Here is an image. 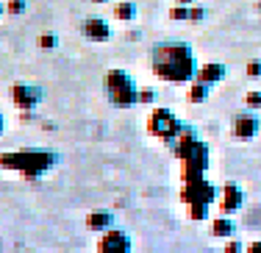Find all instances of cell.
<instances>
[{
    "mask_svg": "<svg viewBox=\"0 0 261 253\" xmlns=\"http://www.w3.org/2000/svg\"><path fill=\"white\" fill-rule=\"evenodd\" d=\"M86 225H89L92 231H109V228L114 225V214L111 212H92L89 217H86Z\"/></svg>",
    "mask_w": 261,
    "mask_h": 253,
    "instance_id": "4fadbf2b",
    "label": "cell"
},
{
    "mask_svg": "<svg viewBox=\"0 0 261 253\" xmlns=\"http://www.w3.org/2000/svg\"><path fill=\"white\" fill-rule=\"evenodd\" d=\"M156 100V92L153 89H139V103H153Z\"/></svg>",
    "mask_w": 261,
    "mask_h": 253,
    "instance_id": "603a6c76",
    "label": "cell"
},
{
    "mask_svg": "<svg viewBox=\"0 0 261 253\" xmlns=\"http://www.w3.org/2000/svg\"><path fill=\"white\" fill-rule=\"evenodd\" d=\"M25 3L28 0H9L6 11H9V14H22V11H25Z\"/></svg>",
    "mask_w": 261,
    "mask_h": 253,
    "instance_id": "ffe728a7",
    "label": "cell"
},
{
    "mask_svg": "<svg viewBox=\"0 0 261 253\" xmlns=\"http://www.w3.org/2000/svg\"><path fill=\"white\" fill-rule=\"evenodd\" d=\"M106 92H109V100L120 109H128V106L139 103V86L134 84V78L125 70H109V75H106Z\"/></svg>",
    "mask_w": 261,
    "mask_h": 253,
    "instance_id": "3957f363",
    "label": "cell"
},
{
    "mask_svg": "<svg viewBox=\"0 0 261 253\" xmlns=\"http://www.w3.org/2000/svg\"><path fill=\"white\" fill-rule=\"evenodd\" d=\"M3 131H6V117L0 114V137H3Z\"/></svg>",
    "mask_w": 261,
    "mask_h": 253,
    "instance_id": "484cf974",
    "label": "cell"
},
{
    "mask_svg": "<svg viewBox=\"0 0 261 253\" xmlns=\"http://www.w3.org/2000/svg\"><path fill=\"white\" fill-rule=\"evenodd\" d=\"M242 203H245V192H242L239 184L228 181L225 187H222L220 192V212L222 214H236L242 209Z\"/></svg>",
    "mask_w": 261,
    "mask_h": 253,
    "instance_id": "9c48e42d",
    "label": "cell"
},
{
    "mask_svg": "<svg viewBox=\"0 0 261 253\" xmlns=\"http://www.w3.org/2000/svg\"><path fill=\"white\" fill-rule=\"evenodd\" d=\"M111 14H114V20H120V22H134L139 11H136V3H130V0H120V3H114Z\"/></svg>",
    "mask_w": 261,
    "mask_h": 253,
    "instance_id": "7c38bea8",
    "label": "cell"
},
{
    "mask_svg": "<svg viewBox=\"0 0 261 253\" xmlns=\"http://www.w3.org/2000/svg\"><path fill=\"white\" fill-rule=\"evenodd\" d=\"M225 250H228V253H231V250H242V245H239V242H228Z\"/></svg>",
    "mask_w": 261,
    "mask_h": 253,
    "instance_id": "d4e9b609",
    "label": "cell"
},
{
    "mask_svg": "<svg viewBox=\"0 0 261 253\" xmlns=\"http://www.w3.org/2000/svg\"><path fill=\"white\" fill-rule=\"evenodd\" d=\"M92 3H97V6H100V3H109V0H92Z\"/></svg>",
    "mask_w": 261,
    "mask_h": 253,
    "instance_id": "83f0119b",
    "label": "cell"
},
{
    "mask_svg": "<svg viewBox=\"0 0 261 253\" xmlns=\"http://www.w3.org/2000/svg\"><path fill=\"white\" fill-rule=\"evenodd\" d=\"M258 131H261V120H258L256 109L233 117V137L236 139H253V137H258Z\"/></svg>",
    "mask_w": 261,
    "mask_h": 253,
    "instance_id": "ba28073f",
    "label": "cell"
},
{
    "mask_svg": "<svg viewBox=\"0 0 261 253\" xmlns=\"http://www.w3.org/2000/svg\"><path fill=\"white\" fill-rule=\"evenodd\" d=\"M3 11H6V9H3V6H0V14H3Z\"/></svg>",
    "mask_w": 261,
    "mask_h": 253,
    "instance_id": "f1b7e54d",
    "label": "cell"
},
{
    "mask_svg": "<svg viewBox=\"0 0 261 253\" xmlns=\"http://www.w3.org/2000/svg\"><path fill=\"white\" fill-rule=\"evenodd\" d=\"M245 103H247V109H261V89L247 92V95H245Z\"/></svg>",
    "mask_w": 261,
    "mask_h": 253,
    "instance_id": "d6986e66",
    "label": "cell"
},
{
    "mask_svg": "<svg viewBox=\"0 0 261 253\" xmlns=\"http://www.w3.org/2000/svg\"><path fill=\"white\" fill-rule=\"evenodd\" d=\"M225 75H228V70H225V64H220V61H208V64L197 67V78L206 81V84H211V86L225 81Z\"/></svg>",
    "mask_w": 261,
    "mask_h": 253,
    "instance_id": "8fae6325",
    "label": "cell"
},
{
    "mask_svg": "<svg viewBox=\"0 0 261 253\" xmlns=\"http://www.w3.org/2000/svg\"><path fill=\"white\" fill-rule=\"evenodd\" d=\"M189 217L195 220V223L206 220V217H208V206H203V203H195V206H189Z\"/></svg>",
    "mask_w": 261,
    "mask_h": 253,
    "instance_id": "e0dca14e",
    "label": "cell"
},
{
    "mask_svg": "<svg viewBox=\"0 0 261 253\" xmlns=\"http://www.w3.org/2000/svg\"><path fill=\"white\" fill-rule=\"evenodd\" d=\"M42 100V89L31 84H14L11 86V103H14L20 112H34Z\"/></svg>",
    "mask_w": 261,
    "mask_h": 253,
    "instance_id": "52a82bcc",
    "label": "cell"
},
{
    "mask_svg": "<svg viewBox=\"0 0 261 253\" xmlns=\"http://www.w3.org/2000/svg\"><path fill=\"white\" fill-rule=\"evenodd\" d=\"M170 20H175V22L192 20V3H175L170 9Z\"/></svg>",
    "mask_w": 261,
    "mask_h": 253,
    "instance_id": "2e32d148",
    "label": "cell"
},
{
    "mask_svg": "<svg viewBox=\"0 0 261 253\" xmlns=\"http://www.w3.org/2000/svg\"><path fill=\"white\" fill-rule=\"evenodd\" d=\"M81 31H84V36L89 42H109L111 39V26L103 20V17H89Z\"/></svg>",
    "mask_w": 261,
    "mask_h": 253,
    "instance_id": "30bf717a",
    "label": "cell"
},
{
    "mask_svg": "<svg viewBox=\"0 0 261 253\" xmlns=\"http://www.w3.org/2000/svg\"><path fill=\"white\" fill-rule=\"evenodd\" d=\"M153 75L167 84H189L197 78V64L192 47L181 39H167L153 47L150 56Z\"/></svg>",
    "mask_w": 261,
    "mask_h": 253,
    "instance_id": "6da1fadb",
    "label": "cell"
},
{
    "mask_svg": "<svg viewBox=\"0 0 261 253\" xmlns=\"http://www.w3.org/2000/svg\"><path fill=\"white\" fill-rule=\"evenodd\" d=\"M211 234H214V237H233L236 223L231 220V214H220V217L211 223Z\"/></svg>",
    "mask_w": 261,
    "mask_h": 253,
    "instance_id": "5bb4252c",
    "label": "cell"
},
{
    "mask_svg": "<svg viewBox=\"0 0 261 253\" xmlns=\"http://www.w3.org/2000/svg\"><path fill=\"white\" fill-rule=\"evenodd\" d=\"M247 250H250V253H261V242H250V245H247Z\"/></svg>",
    "mask_w": 261,
    "mask_h": 253,
    "instance_id": "cb8c5ba5",
    "label": "cell"
},
{
    "mask_svg": "<svg viewBox=\"0 0 261 253\" xmlns=\"http://www.w3.org/2000/svg\"><path fill=\"white\" fill-rule=\"evenodd\" d=\"M247 78H253V81H256V78H261V61H258V59L247 64Z\"/></svg>",
    "mask_w": 261,
    "mask_h": 253,
    "instance_id": "44dd1931",
    "label": "cell"
},
{
    "mask_svg": "<svg viewBox=\"0 0 261 253\" xmlns=\"http://www.w3.org/2000/svg\"><path fill=\"white\" fill-rule=\"evenodd\" d=\"M97 250H100V253H128V250H130V237H128V231L111 225L109 231L100 234V239H97Z\"/></svg>",
    "mask_w": 261,
    "mask_h": 253,
    "instance_id": "8992f818",
    "label": "cell"
},
{
    "mask_svg": "<svg viewBox=\"0 0 261 253\" xmlns=\"http://www.w3.org/2000/svg\"><path fill=\"white\" fill-rule=\"evenodd\" d=\"M147 131H150L153 137L164 139L167 145H170V142L184 131V122L178 120V117L172 114L170 109L159 106V109H153V112H150V117H147Z\"/></svg>",
    "mask_w": 261,
    "mask_h": 253,
    "instance_id": "277c9868",
    "label": "cell"
},
{
    "mask_svg": "<svg viewBox=\"0 0 261 253\" xmlns=\"http://www.w3.org/2000/svg\"><path fill=\"white\" fill-rule=\"evenodd\" d=\"M56 162H59L56 153L39 150V147H34V150L0 153V170H14V172H20L22 178H28V181H36V178H42L45 172H50L56 167Z\"/></svg>",
    "mask_w": 261,
    "mask_h": 253,
    "instance_id": "7a4b0ae2",
    "label": "cell"
},
{
    "mask_svg": "<svg viewBox=\"0 0 261 253\" xmlns=\"http://www.w3.org/2000/svg\"><path fill=\"white\" fill-rule=\"evenodd\" d=\"M181 200L186 203V206H195V203L211 206L214 200H220V189H217L211 181H206V175H203V178H192V181H184Z\"/></svg>",
    "mask_w": 261,
    "mask_h": 253,
    "instance_id": "5b68a950",
    "label": "cell"
},
{
    "mask_svg": "<svg viewBox=\"0 0 261 253\" xmlns=\"http://www.w3.org/2000/svg\"><path fill=\"white\" fill-rule=\"evenodd\" d=\"M175 3H195V0H175Z\"/></svg>",
    "mask_w": 261,
    "mask_h": 253,
    "instance_id": "4316f807",
    "label": "cell"
},
{
    "mask_svg": "<svg viewBox=\"0 0 261 253\" xmlns=\"http://www.w3.org/2000/svg\"><path fill=\"white\" fill-rule=\"evenodd\" d=\"M39 47H42V50L59 47V36H56V34H42V36H39Z\"/></svg>",
    "mask_w": 261,
    "mask_h": 253,
    "instance_id": "ac0fdd59",
    "label": "cell"
},
{
    "mask_svg": "<svg viewBox=\"0 0 261 253\" xmlns=\"http://www.w3.org/2000/svg\"><path fill=\"white\" fill-rule=\"evenodd\" d=\"M208 92H211V84L206 81H200V78H195V81H189V103H203L208 97Z\"/></svg>",
    "mask_w": 261,
    "mask_h": 253,
    "instance_id": "9a60e30c",
    "label": "cell"
},
{
    "mask_svg": "<svg viewBox=\"0 0 261 253\" xmlns=\"http://www.w3.org/2000/svg\"><path fill=\"white\" fill-rule=\"evenodd\" d=\"M200 20H206V9L192 3V22H200Z\"/></svg>",
    "mask_w": 261,
    "mask_h": 253,
    "instance_id": "7402d4cb",
    "label": "cell"
}]
</instances>
